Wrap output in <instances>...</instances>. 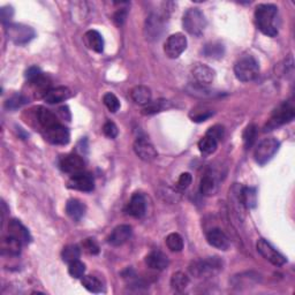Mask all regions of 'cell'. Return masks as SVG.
I'll list each match as a JSON object with an SVG mask.
<instances>
[{"label": "cell", "mask_w": 295, "mask_h": 295, "mask_svg": "<svg viewBox=\"0 0 295 295\" xmlns=\"http://www.w3.org/2000/svg\"><path fill=\"white\" fill-rule=\"evenodd\" d=\"M277 16L278 8L272 4H261L256 7V26L266 36L274 37L278 35Z\"/></svg>", "instance_id": "cell-1"}, {"label": "cell", "mask_w": 295, "mask_h": 295, "mask_svg": "<svg viewBox=\"0 0 295 295\" xmlns=\"http://www.w3.org/2000/svg\"><path fill=\"white\" fill-rule=\"evenodd\" d=\"M234 74L241 82H250L257 78L260 74V65L253 56H244L236 61L234 66Z\"/></svg>", "instance_id": "cell-2"}, {"label": "cell", "mask_w": 295, "mask_h": 295, "mask_svg": "<svg viewBox=\"0 0 295 295\" xmlns=\"http://www.w3.org/2000/svg\"><path fill=\"white\" fill-rule=\"evenodd\" d=\"M185 30L193 36H201L207 28V19L198 8H189L182 19Z\"/></svg>", "instance_id": "cell-3"}, {"label": "cell", "mask_w": 295, "mask_h": 295, "mask_svg": "<svg viewBox=\"0 0 295 295\" xmlns=\"http://www.w3.org/2000/svg\"><path fill=\"white\" fill-rule=\"evenodd\" d=\"M223 269V262L218 257H207L195 261L189 266L190 273L197 278L212 277Z\"/></svg>", "instance_id": "cell-4"}, {"label": "cell", "mask_w": 295, "mask_h": 295, "mask_svg": "<svg viewBox=\"0 0 295 295\" xmlns=\"http://www.w3.org/2000/svg\"><path fill=\"white\" fill-rule=\"evenodd\" d=\"M294 116L295 108L293 104L291 102H284L273 111L264 131H272L274 128L285 125V123L291 122L294 119Z\"/></svg>", "instance_id": "cell-5"}, {"label": "cell", "mask_w": 295, "mask_h": 295, "mask_svg": "<svg viewBox=\"0 0 295 295\" xmlns=\"http://www.w3.org/2000/svg\"><path fill=\"white\" fill-rule=\"evenodd\" d=\"M6 34L8 40L16 45L28 44L35 38V30L31 27L21 25V23H13L6 28Z\"/></svg>", "instance_id": "cell-6"}, {"label": "cell", "mask_w": 295, "mask_h": 295, "mask_svg": "<svg viewBox=\"0 0 295 295\" xmlns=\"http://www.w3.org/2000/svg\"><path fill=\"white\" fill-rule=\"evenodd\" d=\"M279 148L280 143L278 140L273 139V137L264 139L263 141L260 142L257 146H256L254 152L255 160L257 161L260 165H265L273 158L274 155L278 152Z\"/></svg>", "instance_id": "cell-7"}, {"label": "cell", "mask_w": 295, "mask_h": 295, "mask_svg": "<svg viewBox=\"0 0 295 295\" xmlns=\"http://www.w3.org/2000/svg\"><path fill=\"white\" fill-rule=\"evenodd\" d=\"M165 20L159 14H150L145 20L144 34L148 41H158L164 31Z\"/></svg>", "instance_id": "cell-8"}, {"label": "cell", "mask_w": 295, "mask_h": 295, "mask_svg": "<svg viewBox=\"0 0 295 295\" xmlns=\"http://www.w3.org/2000/svg\"><path fill=\"white\" fill-rule=\"evenodd\" d=\"M186 47H187V38L183 34L178 32V34L171 35L168 38L164 45V51L169 58L177 59L182 54Z\"/></svg>", "instance_id": "cell-9"}, {"label": "cell", "mask_w": 295, "mask_h": 295, "mask_svg": "<svg viewBox=\"0 0 295 295\" xmlns=\"http://www.w3.org/2000/svg\"><path fill=\"white\" fill-rule=\"evenodd\" d=\"M259 253L263 256V257L269 261L271 264L275 266H282L286 263V259L279 253V251L274 248V247L264 239H260L256 245Z\"/></svg>", "instance_id": "cell-10"}, {"label": "cell", "mask_w": 295, "mask_h": 295, "mask_svg": "<svg viewBox=\"0 0 295 295\" xmlns=\"http://www.w3.org/2000/svg\"><path fill=\"white\" fill-rule=\"evenodd\" d=\"M192 76L194 80V84L197 87H206L208 88L213 80H215L216 73L211 67L204 64H196L192 68Z\"/></svg>", "instance_id": "cell-11"}, {"label": "cell", "mask_w": 295, "mask_h": 295, "mask_svg": "<svg viewBox=\"0 0 295 295\" xmlns=\"http://www.w3.org/2000/svg\"><path fill=\"white\" fill-rule=\"evenodd\" d=\"M134 151L140 159L148 161V163L155 160L157 156H158L154 144L149 140L144 139V137H139L134 142Z\"/></svg>", "instance_id": "cell-12"}, {"label": "cell", "mask_w": 295, "mask_h": 295, "mask_svg": "<svg viewBox=\"0 0 295 295\" xmlns=\"http://www.w3.org/2000/svg\"><path fill=\"white\" fill-rule=\"evenodd\" d=\"M68 187L80 192H91L95 187L94 177L87 172H80L73 174L68 180Z\"/></svg>", "instance_id": "cell-13"}, {"label": "cell", "mask_w": 295, "mask_h": 295, "mask_svg": "<svg viewBox=\"0 0 295 295\" xmlns=\"http://www.w3.org/2000/svg\"><path fill=\"white\" fill-rule=\"evenodd\" d=\"M60 169L65 173L68 174H76L82 172L84 169V161L79 155L69 154L63 157L60 160Z\"/></svg>", "instance_id": "cell-14"}, {"label": "cell", "mask_w": 295, "mask_h": 295, "mask_svg": "<svg viewBox=\"0 0 295 295\" xmlns=\"http://www.w3.org/2000/svg\"><path fill=\"white\" fill-rule=\"evenodd\" d=\"M45 131H46L47 140H49L51 143L58 144V145L68 144V142L70 140L69 131L66 127L61 126L60 123Z\"/></svg>", "instance_id": "cell-15"}, {"label": "cell", "mask_w": 295, "mask_h": 295, "mask_svg": "<svg viewBox=\"0 0 295 295\" xmlns=\"http://www.w3.org/2000/svg\"><path fill=\"white\" fill-rule=\"evenodd\" d=\"M146 211V202L142 194L135 193L133 195L130 203L127 206V212L135 218H141L145 215Z\"/></svg>", "instance_id": "cell-16"}, {"label": "cell", "mask_w": 295, "mask_h": 295, "mask_svg": "<svg viewBox=\"0 0 295 295\" xmlns=\"http://www.w3.org/2000/svg\"><path fill=\"white\" fill-rule=\"evenodd\" d=\"M207 240L212 247L220 250H227L230 248V239L220 228H212L208 232Z\"/></svg>", "instance_id": "cell-17"}, {"label": "cell", "mask_w": 295, "mask_h": 295, "mask_svg": "<svg viewBox=\"0 0 295 295\" xmlns=\"http://www.w3.org/2000/svg\"><path fill=\"white\" fill-rule=\"evenodd\" d=\"M132 227L130 225H119L117 226L108 236V244L118 247L122 246L123 244L131 239L132 236Z\"/></svg>", "instance_id": "cell-18"}, {"label": "cell", "mask_w": 295, "mask_h": 295, "mask_svg": "<svg viewBox=\"0 0 295 295\" xmlns=\"http://www.w3.org/2000/svg\"><path fill=\"white\" fill-rule=\"evenodd\" d=\"M8 235L15 237L22 245H27L31 241L29 231L20 222L15 219L11 220L8 224Z\"/></svg>", "instance_id": "cell-19"}, {"label": "cell", "mask_w": 295, "mask_h": 295, "mask_svg": "<svg viewBox=\"0 0 295 295\" xmlns=\"http://www.w3.org/2000/svg\"><path fill=\"white\" fill-rule=\"evenodd\" d=\"M145 263L150 269L163 271L169 266V259L160 250H152L145 257Z\"/></svg>", "instance_id": "cell-20"}, {"label": "cell", "mask_w": 295, "mask_h": 295, "mask_svg": "<svg viewBox=\"0 0 295 295\" xmlns=\"http://www.w3.org/2000/svg\"><path fill=\"white\" fill-rule=\"evenodd\" d=\"M72 96L70 90L66 87H58L50 89L49 91L45 94L44 101L49 104H58L61 102H65L66 99H68Z\"/></svg>", "instance_id": "cell-21"}, {"label": "cell", "mask_w": 295, "mask_h": 295, "mask_svg": "<svg viewBox=\"0 0 295 295\" xmlns=\"http://www.w3.org/2000/svg\"><path fill=\"white\" fill-rule=\"evenodd\" d=\"M151 90L145 85H136L131 90V98L139 105H148L151 102Z\"/></svg>", "instance_id": "cell-22"}, {"label": "cell", "mask_w": 295, "mask_h": 295, "mask_svg": "<svg viewBox=\"0 0 295 295\" xmlns=\"http://www.w3.org/2000/svg\"><path fill=\"white\" fill-rule=\"evenodd\" d=\"M84 41L89 49L94 50L97 53H102L104 51V38L97 30H89L85 32Z\"/></svg>", "instance_id": "cell-23"}, {"label": "cell", "mask_w": 295, "mask_h": 295, "mask_svg": "<svg viewBox=\"0 0 295 295\" xmlns=\"http://www.w3.org/2000/svg\"><path fill=\"white\" fill-rule=\"evenodd\" d=\"M66 212L73 220L79 222L85 213V206L79 199L72 198L66 204Z\"/></svg>", "instance_id": "cell-24"}, {"label": "cell", "mask_w": 295, "mask_h": 295, "mask_svg": "<svg viewBox=\"0 0 295 295\" xmlns=\"http://www.w3.org/2000/svg\"><path fill=\"white\" fill-rule=\"evenodd\" d=\"M37 118H38V121H40L41 125L44 127L45 130H49V128L58 125L59 123L54 114L45 107H38Z\"/></svg>", "instance_id": "cell-25"}, {"label": "cell", "mask_w": 295, "mask_h": 295, "mask_svg": "<svg viewBox=\"0 0 295 295\" xmlns=\"http://www.w3.org/2000/svg\"><path fill=\"white\" fill-rule=\"evenodd\" d=\"M241 203L244 204L246 208L253 209L256 207L257 203V194H256V189L253 187H245L241 189Z\"/></svg>", "instance_id": "cell-26"}, {"label": "cell", "mask_w": 295, "mask_h": 295, "mask_svg": "<svg viewBox=\"0 0 295 295\" xmlns=\"http://www.w3.org/2000/svg\"><path fill=\"white\" fill-rule=\"evenodd\" d=\"M169 107H171L170 102L165 101V99H158V101L150 102L148 105H145L143 110H142V113H143L144 116H151V114H156L168 110Z\"/></svg>", "instance_id": "cell-27"}, {"label": "cell", "mask_w": 295, "mask_h": 295, "mask_svg": "<svg viewBox=\"0 0 295 295\" xmlns=\"http://www.w3.org/2000/svg\"><path fill=\"white\" fill-rule=\"evenodd\" d=\"M217 190V182L213 177H211L210 174L204 175L201 179V183H199V192L202 195H206V196H211L216 193Z\"/></svg>", "instance_id": "cell-28"}, {"label": "cell", "mask_w": 295, "mask_h": 295, "mask_svg": "<svg viewBox=\"0 0 295 295\" xmlns=\"http://www.w3.org/2000/svg\"><path fill=\"white\" fill-rule=\"evenodd\" d=\"M224 45L222 43L218 42H212L209 43L203 49V54L208 57V58H212V59H219L224 54Z\"/></svg>", "instance_id": "cell-29"}, {"label": "cell", "mask_w": 295, "mask_h": 295, "mask_svg": "<svg viewBox=\"0 0 295 295\" xmlns=\"http://www.w3.org/2000/svg\"><path fill=\"white\" fill-rule=\"evenodd\" d=\"M218 146V141L216 139H213L212 136L207 135L201 139V141L198 142V148L199 151L204 155H211L217 150Z\"/></svg>", "instance_id": "cell-30"}, {"label": "cell", "mask_w": 295, "mask_h": 295, "mask_svg": "<svg viewBox=\"0 0 295 295\" xmlns=\"http://www.w3.org/2000/svg\"><path fill=\"white\" fill-rule=\"evenodd\" d=\"M189 284V278L183 272H175L171 278V286L177 292H183Z\"/></svg>", "instance_id": "cell-31"}, {"label": "cell", "mask_w": 295, "mask_h": 295, "mask_svg": "<svg viewBox=\"0 0 295 295\" xmlns=\"http://www.w3.org/2000/svg\"><path fill=\"white\" fill-rule=\"evenodd\" d=\"M82 285L85 289L91 293H101L103 291V284L94 275H83Z\"/></svg>", "instance_id": "cell-32"}, {"label": "cell", "mask_w": 295, "mask_h": 295, "mask_svg": "<svg viewBox=\"0 0 295 295\" xmlns=\"http://www.w3.org/2000/svg\"><path fill=\"white\" fill-rule=\"evenodd\" d=\"M80 255H81V250L80 248L76 245H69V246H66L63 253H61V257H63L64 262L66 263H73L75 261H79L80 259Z\"/></svg>", "instance_id": "cell-33"}, {"label": "cell", "mask_w": 295, "mask_h": 295, "mask_svg": "<svg viewBox=\"0 0 295 295\" xmlns=\"http://www.w3.org/2000/svg\"><path fill=\"white\" fill-rule=\"evenodd\" d=\"M166 246L171 251H175V253H179L183 249V240L182 237L178 233H171L166 237Z\"/></svg>", "instance_id": "cell-34"}, {"label": "cell", "mask_w": 295, "mask_h": 295, "mask_svg": "<svg viewBox=\"0 0 295 295\" xmlns=\"http://www.w3.org/2000/svg\"><path fill=\"white\" fill-rule=\"evenodd\" d=\"M28 102H29L28 101V98L26 96H23L22 94H15L7 99L6 103H5V107H6L7 110L14 111L22 107L23 105H26Z\"/></svg>", "instance_id": "cell-35"}, {"label": "cell", "mask_w": 295, "mask_h": 295, "mask_svg": "<svg viewBox=\"0 0 295 295\" xmlns=\"http://www.w3.org/2000/svg\"><path fill=\"white\" fill-rule=\"evenodd\" d=\"M256 136H257V127L253 125V123H251V125H249V126H247L245 132H244V136H242L244 137V143H245V146L247 148V149L254 144V142L256 140Z\"/></svg>", "instance_id": "cell-36"}, {"label": "cell", "mask_w": 295, "mask_h": 295, "mask_svg": "<svg viewBox=\"0 0 295 295\" xmlns=\"http://www.w3.org/2000/svg\"><path fill=\"white\" fill-rule=\"evenodd\" d=\"M103 102L105 104V106L108 108V111L112 113H116L120 108V102H119L118 97L112 93H107L104 95Z\"/></svg>", "instance_id": "cell-37"}, {"label": "cell", "mask_w": 295, "mask_h": 295, "mask_svg": "<svg viewBox=\"0 0 295 295\" xmlns=\"http://www.w3.org/2000/svg\"><path fill=\"white\" fill-rule=\"evenodd\" d=\"M21 246H22L21 242L11 235H8L6 239H5V247H6V249L8 250L9 254L12 255L20 254Z\"/></svg>", "instance_id": "cell-38"}, {"label": "cell", "mask_w": 295, "mask_h": 295, "mask_svg": "<svg viewBox=\"0 0 295 295\" xmlns=\"http://www.w3.org/2000/svg\"><path fill=\"white\" fill-rule=\"evenodd\" d=\"M68 272L73 278H76V279L82 278L84 272H85V265L82 263V262L75 261V262H73V263L69 264Z\"/></svg>", "instance_id": "cell-39"}, {"label": "cell", "mask_w": 295, "mask_h": 295, "mask_svg": "<svg viewBox=\"0 0 295 295\" xmlns=\"http://www.w3.org/2000/svg\"><path fill=\"white\" fill-rule=\"evenodd\" d=\"M212 114H213V111L208 110V108H201L199 111H197L196 108H195V110H193V112L190 113V118H192L193 121L195 122H202L210 118Z\"/></svg>", "instance_id": "cell-40"}, {"label": "cell", "mask_w": 295, "mask_h": 295, "mask_svg": "<svg viewBox=\"0 0 295 295\" xmlns=\"http://www.w3.org/2000/svg\"><path fill=\"white\" fill-rule=\"evenodd\" d=\"M103 132L108 139H114L118 135V127L114 125L112 121H107L105 122V125L103 126Z\"/></svg>", "instance_id": "cell-41"}, {"label": "cell", "mask_w": 295, "mask_h": 295, "mask_svg": "<svg viewBox=\"0 0 295 295\" xmlns=\"http://www.w3.org/2000/svg\"><path fill=\"white\" fill-rule=\"evenodd\" d=\"M83 247H84V249L88 251L89 254H91V255H96L99 253V246L98 244L96 242V240L95 239H87L84 241V244H83Z\"/></svg>", "instance_id": "cell-42"}, {"label": "cell", "mask_w": 295, "mask_h": 295, "mask_svg": "<svg viewBox=\"0 0 295 295\" xmlns=\"http://www.w3.org/2000/svg\"><path fill=\"white\" fill-rule=\"evenodd\" d=\"M14 9L11 6H5L0 9V19H2V22L4 25H7V23L11 21V19L13 17Z\"/></svg>", "instance_id": "cell-43"}, {"label": "cell", "mask_w": 295, "mask_h": 295, "mask_svg": "<svg viewBox=\"0 0 295 295\" xmlns=\"http://www.w3.org/2000/svg\"><path fill=\"white\" fill-rule=\"evenodd\" d=\"M41 75H43V73L37 66H31V67L28 68L26 72V78L28 81H30V82H34V81H36Z\"/></svg>", "instance_id": "cell-44"}, {"label": "cell", "mask_w": 295, "mask_h": 295, "mask_svg": "<svg viewBox=\"0 0 295 295\" xmlns=\"http://www.w3.org/2000/svg\"><path fill=\"white\" fill-rule=\"evenodd\" d=\"M192 174L190 173H182L181 175H180V178L178 180V186H179V188H181V189H186V188H188L189 187V185L192 183Z\"/></svg>", "instance_id": "cell-45"}, {"label": "cell", "mask_w": 295, "mask_h": 295, "mask_svg": "<svg viewBox=\"0 0 295 295\" xmlns=\"http://www.w3.org/2000/svg\"><path fill=\"white\" fill-rule=\"evenodd\" d=\"M207 135H210L213 137V139L219 141L223 139V136H224V128L222 126H213L208 131Z\"/></svg>", "instance_id": "cell-46"}, {"label": "cell", "mask_w": 295, "mask_h": 295, "mask_svg": "<svg viewBox=\"0 0 295 295\" xmlns=\"http://www.w3.org/2000/svg\"><path fill=\"white\" fill-rule=\"evenodd\" d=\"M126 17H127V11L125 8L119 9V11L114 14V21H116V23L119 26L123 25V22L126 21Z\"/></svg>", "instance_id": "cell-47"}]
</instances>
